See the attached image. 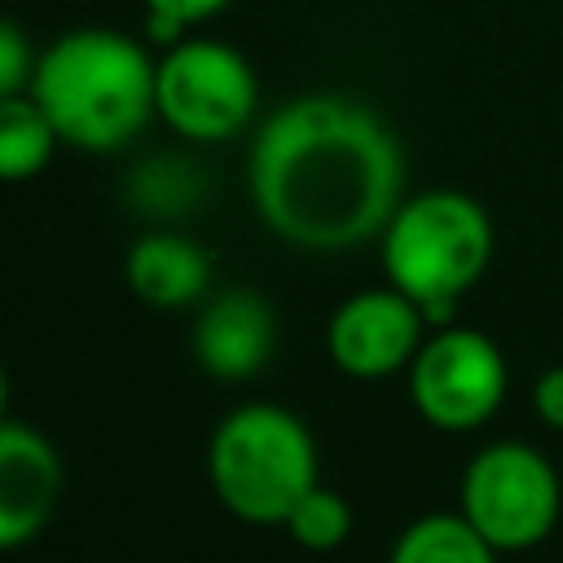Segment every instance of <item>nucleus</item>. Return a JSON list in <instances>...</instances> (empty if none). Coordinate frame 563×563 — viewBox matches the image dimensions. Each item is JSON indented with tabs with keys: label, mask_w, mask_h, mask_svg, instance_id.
Segmentation results:
<instances>
[{
	"label": "nucleus",
	"mask_w": 563,
	"mask_h": 563,
	"mask_svg": "<svg viewBox=\"0 0 563 563\" xmlns=\"http://www.w3.org/2000/svg\"><path fill=\"white\" fill-rule=\"evenodd\" d=\"M246 189L277 242L343 255L378 242L405 202V150L374 106L347 92H299L255 128Z\"/></svg>",
	"instance_id": "nucleus-1"
},
{
	"label": "nucleus",
	"mask_w": 563,
	"mask_h": 563,
	"mask_svg": "<svg viewBox=\"0 0 563 563\" xmlns=\"http://www.w3.org/2000/svg\"><path fill=\"white\" fill-rule=\"evenodd\" d=\"M158 57L119 26H75L40 48L31 97L53 119L62 145L84 154L128 150L154 106Z\"/></svg>",
	"instance_id": "nucleus-2"
},
{
	"label": "nucleus",
	"mask_w": 563,
	"mask_h": 563,
	"mask_svg": "<svg viewBox=\"0 0 563 563\" xmlns=\"http://www.w3.org/2000/svg\"><path fill=\"white\" fill-rule=\"evenodd\" d=\"M497 251L493 216L462 189L409 194L378 238L387 286L409 295L427 325H453L457 303L479 286Z\"/></svg>",
	"instance_id": "nucleus-3"
},
{
	"label": "nucleus",
	"mask_w": 563,
	"mask_h": 563,
	"mask_svg": "<svg viewBox=\"0 0 563 563\" xmlns=\"http://www.w3.org/2000/svg\"><path fill=\"white\" fill-rule=\"evenodd\" d=\"M207 479L233 519L286 528L299 497L321 484L317 440L295 409L246 400L216 422L207 440Z\"/></svg>",
	"instance_id": "nucleus-4"
},
{
	"label": "nucleus",
	"mask_w": 563,
	"mask_h": 563,
	"mask_svg": "<svg viewBox=\"0 0 563 563\" xmlns=\"http://www.w3.org/2000/svg\"><path fill=\"white\" fill-rule=\"evenodd\" d=\"M154 106L180 141L224 145L251 128L260 110V79L233 44L216 35H185L158 57Z\"/></svg>",
	"instance_id": "nucleus-5"
},
{
	"label": "nucleus",
	"mask_w": 563,
	"mask_h": 563,
	"mask_svg": "<svg viewBox=\"0 0 563 563\" xmlns=\"http://www.w3.org/2000/svg\"><path fill=\"white\" fill-rule=\"evenodd\" d=\"M462 519L497 550L519 554L541 545L563 510L554 462L528 440H493L471 453L462 471Z\"/></svg>",
	"instance_id": "nucleus-6"
},
{
	"label": "nucleus",
	"mask_w": 563,
	"mask_h": 563,
	"mask_svg": "<svg viewBox=\"0 0 563 563\" xmlns=\"http://www.w3.org/2000/svg\"><path fill=\"white\" fill-rule=\"evenodd\" d=\"M405 378L418 418L449 435H466L493 422L510 391V365L497 339L475 325L431 330Z\"/></svg>",
	"instance_id": "nucleus-7"
},
{
	"label": "nucleus",
	"mask_w": 563,
	"mask_h": 563,
	"mask_svg": "<svg viewBox=\"0 0 563 563\" xmlns=\"http://www.w3.org/2000/svg\"><path fill=\"white\" fill-rule=\"evenodd\" d=\"M422 308L400 295L396 286H369L347 295L325 321V352L339 374L378 383L413 365L418 347L427 343Z\"/></svg>",
	"instance_id": "nucleus-8"
},
{
	"label": "nucleus",
	"mask_w": 563,
	"mask_h": 563,
	"mask_svg": "<svg viewBox=\"0 0 563 563\" xmlns=\"http://www.w3.org/2000/svg\"><path fill=\"white\" fill-rule=\"evenodd\" d=\"M189 352H194L198 369L220 378V383L255 378L277 352L273 303L251 286L211 290L198 303V317L189 330Z\"/></svg>",
	"instance_id": "nucleus-9"
},
{
	"label": "nucleus",
	"mask_w": 563,
	"mask_h": 563,
	"mask_svg": "<svg viewBox=\"0 0 563 563\" xmlns=\"http://www.w3.org/2000/svg\"><path fill=\"white\" fill-rule=\"evenodd\" d=\"M62 457L53 440L22 422L4 418L0 422V545L22 550L31 537L44 532L62 501Z\"/></svg>",
	"instance_id": "nucleus-10"
},
{
	"label": "nucleus",
	"mask_w": 563,
	"mask_h": 563,
	"mask_svg": "<svg viewBox=\"0 0 563 563\" xmlns=\"http://www.w3.org/2000/svg\"><path fill=\"white\" fill-rule=\"evenodd\" d=\"M216 260L180 229H150L128 246L123 277L128 290L150 308H189L211 295Z\"/></svg>",
	"instance_id": "nucleus-11"
},
{
	"label": "nucleus",
	"mask_w": 563,
	"mask_h": 563,
	"mask_svg": "<svg viewBox=\"0 0 563 563\" xmlns=\"http://www.w3.org/2000/svg\"><path fill=\"white\" fill-rule=\"evenodd\" d=\"M128 202L150 216V220H176V216H189L202 194H207V180H202V167L180 158V154H150L141 158L132 172H128V185H123Z\"/></svg>",
	"instance_id": "nucleus-12"
},
{
	"label": "nucleus",
	"mask_w": 563,
	"mask_h": 563,
	"mask_svg": "<svg viewBox=\"0 0 563 563\" xmlns=\"http://www.w3.org/2000/svg\"><path fill=\"white\" fill-rule=\"evenodd\" d=\"M387 563H497V550L462 519V510H435L396 537Z\"/></svg>",
	"instance_id": "nucleus-13"
},
{
	"label": "nucleus",
	"mask_w": 563,
	"mask_h": 563,
	"mask_svg": "<svg viewBox=\"0 0 563 563\" xmlns=\"http://www.w3.org/2000/svg\"><path fill=\"white\" fill-rule=\"evenodd\" d=\"M62 145L53 119L35 106L31 92L22 97H0V172L4 180H31L48 167L53 150Z\"/></svg>",
	"instance_id": "nucleus-14"
},
{
	"label": "nucleus",
	"mask_w": 563,
	"mask_h": 563,
	"mask_svg": "<svg viewBox=\"0 0 563 563\" xmlns=\"http://www.w3.org/2000/svg\"><path fill=\"white\" fill-rule=\"evenodd\" d=\"M286 537L308 554L339 550L352 537V501L330 484L308 488L299 497V506L290 510V519H286Z\"/></svg>",
	"instance_id": "nucleus-15"
},
{
	"label": "nucleus",
	"mask_w": 563,
	"mask_h": 563,
	"mask_svg": "<svg viewBox=\"0 0 563 563\" xmlns=\"http://www.w3.org/2000/svg\"><path fill=\"white\" fill-rule=\"evenodd\" d=\"M233 0H145V35L163 48L180 44L194 26L220 18Z\"/></svg>",
	"instance_id": "nucleus-16"
},
{
	"label": "nucleus",
	"mask_w": 563,
	"mask_h": 563,
	"mask_svg": "<svg viewBox=\"0 0 563 563\" xmlns=\"http://www.w3.org/2000/svg\"><path fill=\"white\" fill-rule=\"evenodd\" d=\"M35 44L26 40V31L18 22H0V97H22L31 92L35 79Z\"/></svg>",
	"instance_id": "nucleus-17"
},
{
	"label": "nucleus",
	"mask_w": 563,
	"mask_h": 563,
	"mask_svg": "<svg viewBox=\"0 0 563 563\" xmlns=\"http://www.w3.org/2000/svg\"><path fill=\"white\" fill-rule=\"evenodd\" d=\"M532 409L550 431H563V365H550L532 383Z\"/></svg>",
	"instance_id": "nucleus-18"
}]
</instances>
